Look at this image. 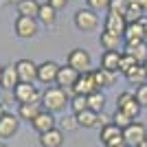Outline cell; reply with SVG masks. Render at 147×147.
Returning a JSON list of instances; mask_svg holds the SVG:
<instances>
[{"instance_id": "cell-1", "label": "cell", "mask_w": 147, "mask_h": 147, "mask_svg": "<svg viewBox=\"0 0 147 147\" xmlns=\"http://www.w3.org/2000/svg\"><path fill=\"white\" fill-rule=\"evenodd\" d=\"M40 103H42L44 110H49V112H53V114H57V112L66 110V105L70 103V97H68V92L64 90V88H59V86H49L46 90L42 92Z\"/></svg>"}, {"instance_id": "cell-2", "label": "cell", "mask_w": 147, "mask_h": 147, "mask_svg": "<svg viewBox=\"0 0 147 147\" xmlns=\"http://www.w3.org/2000/svg\"><path fill=\"white\" fill-rule=\"evenodd\" d=\"M66 64L70 68H75L79 75L81 73H90V70H92V57H90V53H88L86 49H73V51H68Z\"/></svg>"}, {"instance_id": "cell-3", "label": "cell", "mask_w": 147, "mask_h": 147, "mask_svg": "<svg viewBox=\"0 0 147 147\" xmlns=\"http://www.w3.org/2000/svg\"><path fill=\"white\" fill-rule=\"evenodd\" d=\"M117 110L125 112V114H127L132 121H136L143 108H141V103L136 101V94H134V92L125 90V92H121V94L117 97Z\"/></svg>"}, {"instance_id": "cell-4", "label": "cell", "mask_w": 147, "mask_h": 147, "mask_svg": "<svg viewBox=\"0 0 147 147\" xmlns=\"http://www.w3.org/2000/svg\"><path fill=\"white\" fill-rule=\"evenodd\" d=\"M147 141V127L143 125L141 121L129 123L127 127L123 129V143L127 147H138Z\"/></svg>"}, {"instance_id": "cell-5", "label": "cell", "mask_w": 147, "mask_h": 147, "mask_svg": "<svg viewBox=\"0 0 147 147\" xmlns=\"http://www.w3.org/2000/svg\"><path fill=\"white\" fill-rule=\"evenodd\" d=\"M13 33L20 37V40H31L40 33V22L35 18H24V16H18L16 22H13Z\"/></svg>"}, {"instance_id": "cell-6", "label": "cell", "mask_w": 147, "mask_h": 147, "mask_svg": "<svg viewBox=\"0 0 147 147\" xmlns=\"http://www.w3.org/2000/svg\"><path fill=\"white\" fill-rule=\"evenodd\" d=\"M75 26L81 31V33H90L99 26V16L97 11H92V9H79V11L75 13Z\"/></svg>"}, {"instance_id": "cell-7", "label": "cell", "mask_w": 147, "mask_h": 147, "mask_svg": "<svg viewBox=\"0 0 147 147\" xmlns=\"http://www.w3.org/2000/svg\"><path fill=\"white\" fill-rule=\"evenodd\" d=\"M13 97H16L18 103H40L42 94H40L37 86H33V84H22V81H20L18 86L13 88Z\"/></svg>"}, {"instance_id": "cell-8", "label": "cell", "mask_w": 147, "mask_h": 147, "mask_svg": "<svg viewBox=\"0 0 147 147\" xmlns=\"http://www.w3.org/2000/svg\"><path fill=\"white\" fill-rule=\"evenodd\" d=\"M57 73H59V64L53 59H46L42 64H37V81L44 84L46 88L57 81Z\"/></svg>"}, {"instance_id": "cell-9", "label": "cell", "mask_w": 147, "mask_h": 147, "mask_svg": "<svg viewBox=\"0 0 147 147\" xmlns=\"http://www.w3.org/2000/svg\"><path fill=\"white\" fill-rule=\"evenodd\" d=\"M99 138H101V143H103L105 147H119V145H125V143H123V129L117 127L114 123H110V125L101 127V132H99Z\"/></svg>"}, {"instance_id": "cell-10", "label": "cell", "mask_w": 147, "mask_h": 147, "mask_svg": "<svg viewBox=\"0 0 147 147\" xmlns=\"http://www.w3.org/2000/svg\"><path fill=\"white\" fill-rule=\"evenodd\" d=\"M16 70H18V77L22 84H33L37 81V64L33 59H18L16 61Z\"/></svg>"}, {"instance_id": "cell-11", "label": "cell", "mask_w": 147, "mask_h": 147, "mask_svg": "<svg viewBox=\"0 0 147 147\" xmlns=\"http://www.w3.org/2000/svg\"><path fill=\"white\" fill-rule=\"evenodd\" d=\"M31 127L35 129L37 134H44V132H49V129L57 127V119H55V114H53V112L42 110L35 119H33V121H31Z\"/></svg>"}, {"instance_id": "cell-12", "label": "cell", "mask_w": 147, "mask_h": 147, "mask_svg": "<svg viewBox=\"0 0 147 147\" xmlns=\"http://www.w3.org/2000/svg\"><path fill=\"white\" fill-rule=\"evenodd\" d=\"M97 84H94V77H92V70L90 73H81L79 79L75 81L73 86V94H84V97H88V94H92V92H97Z\"/></svg>"}, {"instance_id": "cell-13", "label": "cell", "mask_w": 147, "mask_h": 147, "mask_svg": "<svg viewBox=\"0 0 147 147\" xmlns=\"http://www.w3.org/2000/svg\"><path fill=\"white\" fill-rule=\"evenodd\" d=\"M20 127V119L18 114H11V112H7L5 117L0 119V138H13L16 132Z\"/></svg>"}, {"instance_id": "cell-14", "label": "cell", "mask_w": 147, "mask_h": 147, "mask_svg": "<svg viewBox=\"0 0 147 147\" xmlns=\"http://www.w3.org/2000/svg\"><path fill=\"white\" fill-rule=\"evenodd\" d=\"M77 79H79V73L66 64V66H59V73H57V81L55 84L59 88H64V90H73V86H75Z\"/></svg>"}, {"instance_id": "cell-15", "label": "cell", "mask_w": 147, "mask_h": 147, "mask_svg": "<svg viewBox=\"0 0 147 147\" xmlns=\"http://www.w3.org/2000/svg\"><path fill=\"white\" fill-rule=\"evenodd\" d=\"M123 53H127L136 59V64H145L147 61V42H125Z\"/></svg>"}, {"instance_id": "cell-16", "label": "cell", "mask_w": 147, "mask_h": 147, "mask_svg": "<svg viewBox=\"0 0 147 147\" xmlns=\"http://www.w3.org/2000/svg\"><path fill=\"white\" fill-rule=\"evenodd\" d=\"M125 29H127V20L123 18V16H112V13H108V18H105V22H103V31H110L114 35L123 37Z\"/></svg>"}, {"instance_id": "cell-17", "label": "cell", "mask_w": 147, "mask_h": 147, "mask_svg": "<svg viewBox=\"0 0 147 147\" xmlns=\"http://www.w3.org/2000/svg\"><path fill=\"white\" fill-rule=\"evenodd\" d=\"M123 40L125 42H145V24H143V18L138 22H129L125 33H123Z\"/></svg>"}, {"instance_id": "cell-18", "label": "cell", "mask_w": 147, "mask_h": 147, "mask_svg": "<svg viewBox=\"0 0 147 147\" xmlns=\"http://www.w3.org/2000/svg\"><path fill=\"white\" fill-rule=\"evenodd\" d=\"M18 84H20V77H18V70H16V64H7V66L2 68L0 88H5V90H13Z\"/></svg>"}, {"instance_id": "cell-19", "label": "cell", "mask_w": 147, "mask_h": 147, "mask_svg": "<svg viewBox=\"0 0 147 147\" xmlns=\"http://www.w3.org/2000/svg\"><path fill=\"white\" fill-rule=\"evenodd\" d=\"M40 145L42 147H61L64 145V132L59 127H53L49 132L40 134Z\"/></svg>"}, {"instance_id": "cell-20", "label": "cell", "mask_w": 147, "mask_h": 147, "mask_svg": "<svg viewBox=\"0 0 147 147\" xmlns=\"http://www.w3.org/2000/svg\"><path fill=\"white\" fill-rule=\"evenodd\" d=\"M92 77H94V84H97L99 90L114 86V81H117V73H110V70H105V68H101V66L92 70Z\"/></svg>"}, {"instance_id": "cell-21", "label": "cell", "mask_w": 147, "mask_h": 147, "mask_svg": "<svg viewBox=\"0 0 147 147\" xmlns=\"http://www.w3.org/2000/svg\"><path fill=\"white\" fill-rule=\"evenodd\" d=\"M125 79H127L129 86H143V84H147L145 64H136L132 70H127V73H125Z\"/></svg>"}, {"instance_id": "cell-22", "label": "cell", "mask_w": 147, "mask_h": 147, "mask_svg": "<svg viewBox=\"0 0 147 147\" xmlns=\"http://www.w3.org/2000/svg\"><path fill=\"white\" fill-rule=\"evenodd\" d=\"M119 61H121V51H103L101 68L110 70V73H119Z\"/></svg>"}, {"instance_id": "cell-23", "label": "cell", "mask_w": 147, "mask_h": 147, "mask_svg": "<svg viewBox=\"0 0 147 147\" xmlns=\"http://www.w3.org/2000/svg\"><path fill=\"white\" fill-rule=\"evenodd\" d=\"M42 110H44L42 103H20V108H18V119H20V121H29V123H31Z\"/></svg>"}, {"instance_id": "cell-24", "label": "cell", "mask_w": 147, "mask_h": 147, "mask_svg": "<svg viewBox=\"0 0 147 147\" xmlns=\"http://www.w3.org/2000/svg\"><path fill=\"white\" fill-rule=\"evenodd\" d=\"M37 22L44 26H53L57 22V11L53 9V7L49 5V2H44V5H40V13H37Z\"/></svg>"}, {"instance_id": "cell-25", "label": "cell", "mask_w": 147, "mask_h": 147, "mask_svg": "<svg viewBox=\"0 0 147 147\" xmlns=\"http://www.w3.org/2000/svg\"><path fill=\"white\" fill-rule=\"evenodd\" d=\"M18 9V16H24V18H35L37 20V13H40V2L37 0H22L20 5H16Z\"/></svg>"}, {"instance_id": "cell-26", "label": "cell", "mask_w": 147, "mask_h": 147, "mask_svg": "<svg viewBox=\"0 0 147 147\" xmlns=\"http://www.w3.org/2000/svg\"><path fill=\"white\" fill-rule=\"evenodd\" d=\"M121 40H123L121 35H114V33H110V31H103V33L99 35V44H101L103 51H119Z\"/></svg>"}, {"instance_id": "cell-27", "label": "cell", "mask_w": 147, "mask_h": 147, "mask_svg": "<svg viewBox=\"0 0 147 147\" xmlns=\"http://www.w3.org/2000/svg\"><path fill=\"white\" fill-rule=\"evenodd\" d=\"M77 117V123H79V127L84 129H92V127H97V112H92V110H84L79 112V114H75Z\"/></svg>"}, {"instance_id": "cell-28", "label": "cell", "mask_w": 147, "mask_h": 147, "mask_svg": "<svg viewBox=\"0 0 147 147\" xmlns=\"http://www.w3.org/2000/svg\"><path fill=\"white\" fill-rule=\"evenodd\" d=\"M103 108H105V94L101 90L88 94V110H92V112L99 114V112H103Z\"/></svg>"}, {"instance_id": "cell-29", "label": "cell", "mask_w": 147, "mask_h": 147, "mask_svg": "<svg viewBox=\"0 0 147 147\" xmlns=\"http://www.w3.org/2000/svg\"><path fill=\"white\" fill-rule=\"evenodd\" d=\"M70 110H73V114H79V112L88 110V97H84V94H73L70 97Z\"/></svg>"}, {"instance_id": "cell-30", "label": "cell", "mask_w": 147, "mask_h": 147, "mask_svg": "<svg viewBox=\"0 0 147 147\" xmlns=\"http://www.w3.org/2000/svg\"><path fill=\"white\" fill-rule=\"evenodd\" d=\"M77 127H79V123H77V117H75V114H66L64 119H59V129L61 132H75Z\"/></svg>"}, {"instance_id": "cell-31", "label": "cell", "mask_w": 147, "mask_h": 147, "mask_svg": "<svg viewBox=\"0 0 147 147\" xmlns=\"http://www.w3.org/2000/svg\"><path fill=\"white\" fill-rule=\"evenodd\" d=\"M125 11H127V0H110L108 13H112V16H123V18H125Z\"/></svg>"}, {"instance_id": "cell-32", "label": "cell", "mask_w": 147, "mask_h": 147, "mask_svg": "<svg viewBox=\"0 0 147 147\" xmlns=\"http://www.w3.org/2000/svg\"><path fill=\"white\" fill-rule=\"evenodd\" d=\"M136 66V59L132 55H127V53H123L121 51V61H119V73H127V70H132V68Z\"/></svg>"}, {"instance_id": "cell-33", "label": "cell", "mask_w": 147, "mask_h": 147, "mask_svg": "<svg viewBox=\"0 0 147 147\" xmlns=\"http://www.w3.org/2000/svg\"><path fill=\"white\" fill-rule=\"evenodd\" d=\"M112 123H114L117 127L125 129V127H127V125H129V123H134V121H132V119H129L127 114H125V112L117 110V112H114V114H112Z\"/></svg>"}, {"instance_id": "cell-34", "label": "cell", "mask_w": 147, "mask_h": 147, "mask_svg": "<svg viewBox=\"0 0 147 147\" xmlns=\"http://www.w3.org/2000/svg\"><path fill=\"white\" fill-rule=\"evenodd\" d=\"M136 101L141 103V108H147V84H143V86L136 88Z\"/></svg>"}, {"instance_id": "cell-35", "label": "cell", "mask_w": 147, "mask_h": 147, "mask_svg": "<svg viewBox=\"0 0 147 147\" xmlns=\"http://www.w3.org/2000/svg\"><path fill=\"white\" fill-rule=\"evenodd\" d=\"M86 2H88V9H92V11H101V9L110 7V0H86Z\"/></svg>"}, {"instance_id": "cell-36", "label": "cell", "mask_w": 147, "mask_h": 147, "mask_svg": "<svg viewBox=\"0 0 147 147\" xmlns=\"http://www.w3.org/2000/svg\"><path fill=\"white\" fill-rule=\"evenodd\" d=\"M112 123V114H105V112H99V117H97V127H105V125H110Z\"/></svg>"}, {"instance_id": "cell-37", "label": "cell", "mask_w": 147, "mask_h": 147, "mask_svg": "<svg viewBox=\"0 0 147 147\" xmlns=\"http://www.w3.org/2000/svg\"><path fill=\"white\" fill-rule=\"evenodd\" d=\"M49 5L55 9V11H61V9H66L68 7V0H49Z\"/></svg>"}, {"instance_id": "cell-38", "label": "cell", "mask_w": 147, "mask_h": 147, "mask_svg": "<svg viewBox=\"0 0 147 147\" xmlns=\"http://www.w3.org/2000/svg\"><path fill=\"white\" fill-rule=\"evenodd\" d=\"M5 114H7V108H5V103H2V101H0V119L5 117Z\"/></svg>"}, {"instance_id": "cell-39", "label": "cell", "mask_w": 147, "mask_h": 147, "mask_svg": "<svg viewBox=\"0 0 147 147\" xmlns=\"http://www.w3.org/2000/svg\"><path fill=\"white\" fill-rule=\"evenodd\" d=\"M143 24H145V42H147V16H143Z\"/></svg>"}, {"instance_id": "cell-40", "label": "cell", "mask_w": 147, "mask_h": 147, "mask_svg": "<svg viewBox=\"0 0 147 147\" xmlns=\"http://www.w3.org/2000/svg\"><path fill=\"white\" fill-rule=\"evenodd\" d=\"M138 2H141V7H143V11L147 13V0H138Z\"/></svg>"}, {"instance_id": "cell-41", "label": "cell", "mask_w": 147, "mask_h": 147, "mask_svg": "<svg viewBox=\"0 0 147 147\" xmlns=\"http://www.w3.org/2000/svg\"><path fill=\"white\" fill-rule=\"evenodd\" d=\"M7 2H9V5H20L22 0H7Z\"/></svg>"}, {"instance_id": "cell-42", "label": "cell", "mask_w": 147, "mask_h": 147, "mask_svg": "<svg viewBox=\"0 0 147 147\" xmlns=\"http://www.w3.org/2000/svg\"><path fill=\"white\" fill-rule=\"evenodd\" d=\"M2 68H5V66H2V64H0V79H2Z\"/></svg>"}, {"instance_id": "cell-43", "label": "cell", "mask_w": 147, "mask_h": 147, "mask_svg": "<svg viewBox=\"0 0 147 147\" xmlns=\"http://www.w3.org/2000/svg\"><path fill=\"white\" fill-rule=\"evenodd\" d=\"M0 147H9V145H7V143H0Z\"/></svg>"}, {"instance_id": "cell-44", "label": "cell", "mask_w": 147, "mask_h": 147, "mask_svg": "<svg viewBox=\"0 0 147 147\" xmlns=\"http://www.w3.org/2000/svg\"><path fill=\"white\" fill-rule=\"evenodd\" d=\"M119 147H127V145H119Z\"/></svg>"}, {"instance_id": "cell-45", "label": "cell", "mask_w": 147, "mask_h": 147, "mask_svg": "<svg viewBox=\"0 0 147 147\" xmlns=\"http://www.w3.org/2000/svg\"><path fill=\"white\" fill-rule=\"evenodd\" d=\"M145 70H147V61H145Z\"/></svg>"}]
</instances>
